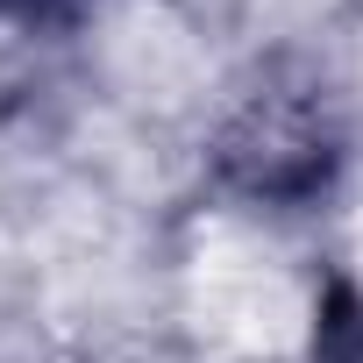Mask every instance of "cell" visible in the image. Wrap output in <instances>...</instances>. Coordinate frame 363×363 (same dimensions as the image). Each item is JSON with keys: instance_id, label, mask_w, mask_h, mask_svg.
I'll return each instance as SVG.
<instances>
[{"instance_id": "obj_3", "label": "cell", "mask_w": 363, "mask_h": 363, "mask_svg": "<svg viewBox=\"0 0 363 363\" xmlns=\"http://www.w3.org/2000/svg\"><path fill=\"white\" fill-rule=\"evenodd\" d=\"M0 8H15V15H36V22H43V15H65L72 0H0Z\"/></svg>"}, {"instance_id": "obj_1", "label": "cell", "mask_w": 363, "mask_h": 363, "mask_svg": "<svg viewBox=\"0 0 363 363\" xmlns=\"http://www.w3.org/2000/svg\"><path fill=\"white\" fill-rule=\"evenodd\" d=\"M328 164H335V135H328V121H320L313 100L264 93L221 135V171L235 178L242 193H257V200H299V193H313L328 178Z\"/></svg>"}, {"instance_id": "obj_2", "label": "cell", "mask_w": 363, "mask_h": 363, "mask_svg": "<svg viewBox=\"0 0 363 363\" xmlns=\"http://www.w3.org/2000/svg\"><path fill=\"white\" fill-rule=\"evenodd\" d=\"M313 363H363V299L349 285H328V299H320Z\"/></svg>"}]
</instances>
